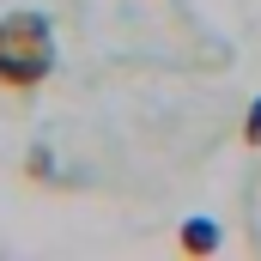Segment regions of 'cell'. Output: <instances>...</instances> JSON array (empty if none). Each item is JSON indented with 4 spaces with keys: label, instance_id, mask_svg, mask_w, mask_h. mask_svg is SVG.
Wrapping results in <instances>:
<instances>
[{
    "label": "cell",
    "instance_id": "1",
    "mask_svg": "<svg viewBox=\"0 0 261 261\" xmlns=\"http://www.w3.org/2000/svg\"><path fill=\"white\" fill-rule=\"evenodd\" d=\"M55 73V31L43 12H6L0 18V91H37Z\"/></svg>",
    "mask_w": 261,
    "mask_h": 261
},
{
    "label": "cell",
    "instance_id": "2",
    "mask_svg": "<svg viewBox=\"0 0 261 261\" xmlns=\"http://www.w3.org/2000/svg\"><path fill=\"white\" fill-rule=\"evenodd\" d=\"M219 243H225V237H219V225H213V219H189V225H182V231H176V249H182V255H219Z\"/></svg>",
    "mask_w": 261,
    "mask_h": 261
},
{
    "label": "cell",
    "instance_id": "3",
    "mask_svg": "<svg viewBox=\"0 0 261 261\" xmlns=\"http://www.w3.org/2000/svg\"><path fill=\"white\" fill-rule=\"evenodd\" d=\"M243 146H261V97L249 103V116H243Z\"/></svg>",
    "mask_w": 261,
    "mask_h": 261
}]
</instances>
